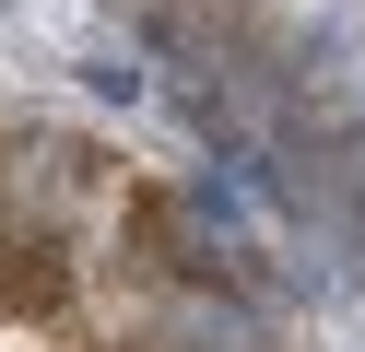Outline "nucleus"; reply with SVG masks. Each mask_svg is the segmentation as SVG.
<instances>
[{"instance_id": "f257e3e1", "label": "nucleus", "mask_w": 365, "mask_h": 352, "mask_svg": "<svg viewBox=\"0 0 365 352\" xmlns=\"http://www.w3.org/2000/svg\"><path fill=\"white\" fill-rule=\"evenodd\" d=\"M0 317H71V258H59V235L36 223H0Z\"/></svg>"}, {"instance_id": "f03ea898", "label": "nucleus", "mask_w": 365, "mask_h": 352, "mask_svg": "<svg viewBox=\"0 0 365 352\" xmlns=\"http://www.w3.org/2000/svg\"><path fill=\"white\" fill-rule=\"evenodd\" d=\"M165 352H259V317L247 305H177Z\"/></svg>"}]
</instances>
